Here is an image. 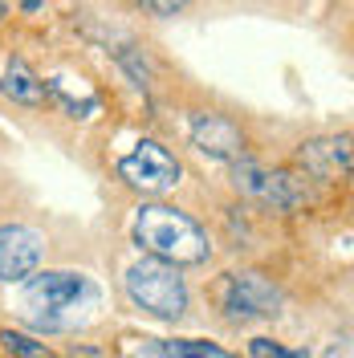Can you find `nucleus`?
Segmentation results:
<instances>
[{
  "instance_id": "f257e3e1",
  "label": "nucleus",
  "mask_w": 354,
  "mask_h": 358,
  "mask_svg": "<svg viewBox=\"0 0 354 358\" xmlns=\"http://www.w3.org/2000/svg\"><path fill=\"white\" fill-rule=\"evenodd\" d=\"M98 306H102V289L86 273H69V268H45V273L33 268L29 277H21L17 289V313L41 334H69L86 326L94 322Z\"/></svg>"
},
{
  "instance_id": "f03ea898",
  "label": "nucleus",
  "mask_w": 354,
  "mask_h": 358,
  "mask_svg": "<svg viewBox=\"0 0 354 358\" xmlns=\"http://www.w3.org/2000/svg\"><path fill=\"white\" fill-rule=\"evenodd\" d=\"M134 241L151 257H163L171 265H204L212 257V241L199 220L171 203H143L134 216Z\"/></svg>"
},
{
  "instance_id": "7ed1b4c3",
  "label": "nucleus",
  "mask_w": 354,
  "mask_h": 358,
  "mask_svg": "<svg viewBox=\"0 0 354 358\" xmlns=\"http://www.w3.org/2000/svg\"><path fill=\"white\" fill-rule=\"evenodd\" d=\"M127 297L134 310L151 313L159 322H179L187 313V285L179 277V265L163 257H147L127 268Z\"/></svg>"
},
{
  "instance_id": "20e7f679",
  "label": "nucleus",
  "mask_w": 354,
  "mask_h": 358,
  "mask_svg": "<svg viewBox=\"0 0 354 358\" xmlns=\"http://www.w3.org/2000/svg\"><path fill=\"white\" fill-rule=\"evenodd\" d=\"M220 310L232 322H253V317H277L281 313V289L269 281L265 273H224L220 285L212 289Z\"/></svg>"
},
{
  "instance_id": "39448f33",
  "label": "nucleus",
  "mask_w": 354,
  "mask_h": 358,
  "mask_svg": "<svg viewBox=\"0 0 354 358\" xmlns=\"http://www.w3.org/2000/svg\"><path fill=\"white\" fill-rule=\"evenodd\" d=\"M118 176H122L127 187L143 192V196H163V192H171V187L179 183L183 171H179V159L171 155L163 143L143 138L131 155L118 159Z\"/></svg>"
},
{
  "instance_id": "423d86ee",
  "label": "nucleus",
  "mask_w": 354,
  "mask_h": 358,
  "mask_svg": "<svg viewBox=\"0 0 354 358\" xmlns=\"http://www.w3.org/2000/svg\"><path fill=\"white\" fill-rule=\"evenodd\" d=\"M232 183L241 187L248 200L257 203H269V208H277V212H297L302 208V183L285 171H269L261 163H253V159H232Z\"/></svg>"
},
{
  "instance_id": "0eeeda50",
  "label": "nucleus",
  "mask_w": 354,
  "mask_h": 358,
  "mask_svg": "<svg viewBox=\"0 0 354 358\" xmlns=\"http://www.w3.org/2000/svg\"><path fill=\"white\" fill-rule=\"evenodd\" d=\"M45 257V236L24 224H4L0 228V281H21Z\"/></svg>"
},
{
  "instance_id": "6e6552de",
  "label": "nucleus",
  "mask_w": 354,
  "mask_h": 358,
  "mask_svg": "<svg viewBox=\"0 0 354 358\" xmlns=\"http://www.w3.org/2000/svg\"><path fill=\"white\" fill-rule=\"evenodd\" d=\"M192 143H196V151L212 159H228V163L244 155V131L224 114H199L192 122Z\"/></svg>"
},
{
  "instance_id": "1a4fd4ad",
  "label": "nucleus",
  "mask_w": 354,
  "mask_h": 358,
  "mask_svg": "<svg viewBox=\"0 0 354 358\" xmlns=\"http://www.w3.org/2000/svg\"><path fill=\"white\" fill-rule=\"evenodd\" d=\"M302 167L313 179H346L351 176V134L302 143Z\"/></svg>"
},
{
  "instance_id": "9d476101",
  "label": "nucleus",
  "mask_w": 354,
  "mask_h": 358,
  "mask_svg": "<svg viewBox=\"0 0 354 358\" xmlns=\"http://www.w3.org/2000/svg\"><path fill=\"white\" fill-rule=\"evenodd\" d=\"M4 94L17 98V102H24V106H37V102L45 98V82L29 69V62L13 57L8 69H4Z\"/></svg>"
},
{
  "instance_id": "9b49d317",
  "label": "nucleus",
  "mask_w": 354,
  "mask_h": 358,
  "mask_svg": "<svg viewBox=\"0 0 354 358\" xmlns=\"http://www.w3.org/2000/svg\"><path fill=\"white\" fill-rule=\"evenodd\" d=\"M147 355H167V358H224L220 342H199V338H167V342H147Z\"/></svg>"
},
{
  "instance_id": "f8f14e48",
  "label": "nucleus",
  "mask_w": 354,
  "mask_h": 358,
  "mask_svg": "<svg viewBox=\"0 0 354 358\" xmlns=\"http://www.w3.org/2000/svg\"><path fill=\"white\" fill-rule=\"evenodd\" d=\"M0 350H4V355H24V358L49 355V346H45V342H37V338H29V334H13V330H4V334H0Z\"/></svg>"
},
{
  "instance_id": "ddd939ff",
  "label": "nucleus",
  "mask_w": 354,
  "mask_h": 358,
  "mask_svg": "<svg viewBox=\"0 0 354 358\" xmlns=\"http://www.w3.org/2000/svg\"><path fill=\"white\" fill-rule=\"evenodd\" d=\"M248 355L253 358H302L306 350L281 346V342H273V338H253V342H248Z\"/></svg>"
},
{
  "instance_id": "4468645a",
  "label": "nucleus",
  "mask_w": 354,
  "mask_h": 358,
  "mask_svg": "<svg viewBox=\"0 0 354 358\" xmlns=\"http://www.w3.org/2000/svg\"><path fill=\"white\" fill-rule=\"evenodd\" d=\"M134 4H139V8H147L151 17H176L187 0H134Z\"/></svg>"
},
{
  "instance_id": "2eb2a0df",
  "label": "nucleus",
  "mask_w": 354,
  "mask_h": 358,
  "mask_svg": "<svg viewBox=\"0 0 354 358\" xmlns=\"http://www.w3.org/2000/svg\"><path fill=\"white\" fill-rule=\"evenodd\" d=\"M0 17H4V0H0Z\"/></svg>"
}]
</instances>
